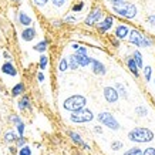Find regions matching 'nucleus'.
<instances>
[{
	"instance_id": "nucleus-25",
	"label": "nucleus",
	"mask_w": 155,
	"mask_h": 155,
	"mask_svg": "<svg viewBox=\"0 0 155 155\" xmlns=\"http://www.w3.org/2000/svg\"><path fill=\"white\" fill-rule=\"evenodd\" d=\"M47 66H48V57L46 54H41L40 58H38V68H40V71L46 70Z\"/></svg>"
},
{
	"instance_id": "nucleus-44",
	"label": "nucleus",
	"mask_w": 155,
	"mask_h": 155,
	"mask_svg": "<svg viewBox=\"0 0 155 155\" xmlns=\"http://www.w3.org/2000/svg\"><path fill=\"white\" fill-rule=\"evenodd\" d=\"M17 151H19V148H17L16 145H10L9 147V152L12 155H16V154H17Z\"/></svg>"
},
{
	"instance_id": "nucleus-36",
	"label": "nucleus",
	"mask_w": 155,
	"mask_h": 155,
	"mask_svg": "<svg viewBox=\"0 0 155 155\" xmlns=\"http://www.w3.org/2000/svg\"><path fill=\"white\" fill-rule=\"evenodd\" d=\"M122 147H124V144H122L121 141H113L111 142V150L113 151H120V150H122Z\"/></svg>"
},
{
	"instance_id": "nucleus-23",
	"label": "nucleus",
	"mask_w": 155,
	"mask_h": 155,
	"mask_svg": "<svg viewBox=\"0 0 155 155\" xmlns=\"http://www.w3.org/2000/svg\"><path fill=\"white\" fill-rule=\"evenodd\" d=\"M132 58H134V61H135V64L138 66V68L141 70L142 66H144V58H142L141 51L135 50V51H134V54H132Z\"/></svg>"
},
{
	"instance_id": "nucleus-50",
	"label": "nucleus",
	"mask_w": 155,
	"mask_h": 155,
	"mask_svg": "<svg viewBox=\"0 0 155 155\" xmlns=\"http://www.w3.org/2000/svg\"><path fill=\"white\" fill-rule=\"evenodd\" d=\"M83 148H84V150H87V151L91 150V147H90V144H87V142H84V144H83Z\"/></svg>"
},
{
	"instance_id": "nucleus-32",
	"label": "nucleus",
	"mask_w": 155,
	"mask_h": 155,
	"mask_svg": "<svg viewBox=\"0 0 155 155\" xmlns=\"http://www.w3.org/2000/svg\"><path fill=\"white\" fill-rule=\"evenodd\" d=\"M135 113L138 117H147V115H148V110H147V107L138 105V107L135 108Z\"/></svg>"
},
{
	"instance_id": "nucleus-17",
	"label": "nucleus",
	"mask_w": 155,
	"mask_h": 155,
	"mask_svg": "<svg viewBox=\"0 0 155 155\" xmlns=\"http://www.w3.org/2000/svg\"><path fill=\"white\" fill-rule=\"evenodd\" d=\"M75 58V61H77V64H78V67H87L91 64V57H88L87 54H77V53H74L73 54Z\"/></svg>"
},
{
	"instance_id": "nucleus-39",
	"label": "nucleus",
	"mask_w": 155,
	"mask_h": 155,
	"mask_svg": "<svg viewBox=\"0 0 155 155\" xmlns=\"http://www.w3.org/2000/svg\"><path fill=\"white\" fill-rule=\"evenodd\" d=\"M141 155H155V148L154 147H148L141 152Z\"/></svg>"
},
{
	"instance_id": "nucleus-4",
	"label": "nucleus",
	"mask_w": 155,
	"mask_h": 155,
	"mask_svg": "<svg viewBox=\"0 0 155 155\" xmlns=\"http://www.w3.org/2000/svg\"><path fill=\"white\" fill-rule=\"evenodd\" d=\"M85 105H87V98L81 94L70 95V97L66 98L64 100V103H63V108H64L66 111H68V113L81 110V108H84Z\"/></svg>"
},
{
	"instance_id": "nucleus-12",
	"label": "nucleus",
	"mask_w": 155,
	"mask_h": 155,
	"mask_svg": "<svg viewBox=\"0 0 155 155\" xmlns=\"http://www.w3.org/2000/svg\"><path fill=\"white\" fill-rule=\"evenodd\" d=\"M36 37H37V30L33 26L23 28V31H21V40L23 41H33Z\"/></svg>"
},
{
	"instance_id": "nucleus-33",
	"label": "nucleus",
	"mask_w": 155,
	"mask_h": 155,
	"mask_svg": "<svg viewBox=\"0 0 155 155\" xmlns=\"http://www.w3.org/2000/svg\"><path fill=\"white\" fill-rule=\"evenodd\" d=\"M9 121L12 122L13 125H16V124H19V122L23 121V120H21V117H20V115H17V114H12V115L9 117Z\"/></svg>"
},
{
	"instance_id": "nucleus-42",
	"label": "nucleus",
	"mask_w": 155,
	"mask_h": 155,
	"mask_svg": "<svg viewBox=\"0 0 155 155\" xmlns=\"http://www.w3.org/2000/svg\"><path fill=\"white\" fill-rule=\"evenodd\" d=\"M122 2H125V0H107V3L110 6H118V5H121Z\"/></svg>"
},
{
	"instance_id": "nucleus-2",
	"label": "nucleus",
	"mask_w": 155,
	"mask_h": 155,
	"mask_svg": "<svg viewBox=\"0 0 155 155\" xmlns=\"http://www.w3.org/2000/svg\"><path fill=\"white\" fill-rule=\"evenodd\" d=\"M113 12L120 17H124V19L132 20L135 19L137 13H138V9L134 3H130V2H122L121 5L118 6H111Z\"/></svg>"
},
{
	"instance_id": "nucleus-24",
	"label": "nucleus",
	"mask_w": 155,
	"mask_h": 155,
	"mask_svg": "<svg viewBox=\"0 0 155 155\" xmlns=\"http://www.w3.org/2000/svg\"><path fill=\"white\" fill-rule=\"evenodd\" d=\"M57 70L60 71V73H66V71L68 70V60H67V57H63V58L58 61Z\"/></svg>"
},
{
	"instance_id": "nucleus-30",
	"label": "nucleus",
	"mask_w": 155,
	"mask_h": 155,
	"mask_svg": "<svg viewBox=\"0 0 155 155\" xmlns=\"http://www.w3.org/2000/svg\"><path fill=\"white\" fill-rule=\"evenodd\" d=\"M85 7V3L84 2H78V3H75V5H73V7H71V12L73 13H80V12H83V9Z\"/></svg>"
},
{
	"instance_id": "nucleus-49",
	"label": "nucleus",
	"mask_w": 155,
	"mask_h": 155,
	"mask_svg": "<svg viewBox=\"0 0 155 155\" xmlns=\"http://www.w3.org/2000/svg\"><path fill=\"white\" fill-rule=\"evenodd\" d=\"M78 47H80V44H78V43H73V44H71V48H73L74 51H75V50H77Z\"/></svg>"
},
{
	"instance_id": "nucleus-31",
	"label": "nucleus",
	"mask_w": 155,
	"mask_h": 155,
	"mask_svg": "<svg viewBox=\"0 0 155 155\" xmlns=\"http://www.w3.org/2000/svg\"><path fill=\"white\" fill-rule=\"evenodd\" d=\"M142 150L140 148V147H132V148H130V150H127L125 152H124V155H141Z\"/></svg>"
},
{
	"instance_id": "nucleus-6",
	"label": "nucleus",
	"mask_w": 155,
	"mask_h": 155,
	"mask_svg": "<svg viewBox=\"0 0 155 155\" xmlns=\"http://www.w3.org/2000/svg\"><path fill=\"white\" fill-rule=\"evenodd\" d=\"M97 120H98L101 124H103L104 127H108L110 130H113V131H117L120 130V122L115 120L111 113H108V111H103V113H100L97 115Z\"/></svg>"
},
{
	"instance_id": "nucleus-1",
	"label": "nucleus",
	"mask_w": 155,
	"mask_h": 155,
	"mask_svg": "<svg viewBox=\"0 0 155 155\" xmlns=\"http://www.w3.org/2000/svg\"><path fill=\"white\" fill-rule=\"evenodd\" d=\"M128 140L135 144H145L154 140V132L145 127H137L128 132Z\"/></svg>"
},
{
	"instance_id": "nucleus-19",
	"label": "nucleus",
	"mask_w": 155,
	"mask_h": 155,
	"mask_svg": "<svg viewBox=\"0 0 155 155\" xmlns=\"http://www.w3.org/2000/svg\"><path fill=\"white\" fill-rule=\"evenodd\" d=\"M67 135L70 137V140L74 142L75 145L83 147V144H84V140H83V137H81L78 132H75V131H67Z\"/></svg>"
},
{
	"instance_id": "nucleus-9",
	"label": "nucleus",
	"mask_w": 155,
	"mask_h": 155,
	"mask_svg": "<svg viewBox=\"0 0 155 155\" xmlns=\"http://www.w3.org/2000/svg\"><path fill=\"white\" fill-rule=\"evenodd\" d=\"M103 95H104V98H105V101H107L108 104H115L118 101V98H120V95H118V93H117V90L114 88V87H111V85L104 87Z\"/></svg>"
},
{
	"instance_id": "nucleus-35",
	"label": "nucleus",
	"mask_w": 155,
	"mask_h": 155,
	"mask_svg": "<svg viewBox=\"0 0 155 155\" xmlns=\"http://www.w3.org/2000/svg\"><path fill=\"white\" fill-rule=\"evenodd\" d=\"M51 2V5L56 7V9H61L63 6L67 3V0H50Z\"/></svg>"
},
{
	"instance_id": "nucleus-28",
	"label": "nucleus",
	"mask_w": 155,
	"mask_h": 155,
	"mask_svg": "<svg viewBox=\"0 0 155 155\" xmlns=\"http://www.w3.org/2000/svg\"><path fill=\"white\" fill-rule=\"evenodd\" d=\"M142 73H144V78H145V81H151V78H152V67L145 66L144 68H142Z\"/></svg>"
},
{
	"instance_id": "nucleus-8",
	"label": "nucleus",
	"mask_w": 155,
	"mask_h": 155,
	"mask_svg": "<svg viewBox=\"0 0 155 155\" xmlns=\"http://www.w3.org/2000/svg\"><path fill=\"white\" fill-rule=\"evenodd\" d=\"M114 26V16H111V14H108V16H105L103 20H100L98 23L95 24V27H97V30H98L100 33H108L111 28H113Z\"/></svg>"
},
{
	"instance_id": "nucleus-46",
	"label": "nucleus",
	"mask_w": 155,
	"mask_h": 155,
	"mask_svg": "<svg viewBox=\"0 0 155 155\" xmlns=\"http://www.w3.org/2000/svg\"><path fill=\"white\" fill-rule=\"evenodd\" d=\"M51 23H53V26H54V27H61V24H63V20H53Z\"/></svg>"
},
{
	"instance_id": "nucleus-16",
	"label": "nucleus",
	"mask_w": 155,
	"mask_h": 155,
	"mask_svg": "<svg viewBox=\"0 0 155 155\" xmlns=\"http://www.w3.org/2000/svg\"><path fill=\"white\" fill-rule=\"evenodd\" d=\"M17 21H19V24H21L23 27H28V26L33 24V19H31L27 13H24V12H19V14H17Z\"/></svg>"
},
{
	"instance_id": "nucleus-41",
	"label": "nucleus",
	"mask_w": 155,
	"mask_h": 155,
	"mask_svg": "<svg viewBox=\"0 0 155 155\" xmlns=\"http://www.w3.org/2000/svg\"><path fill=\"white\" fill-rule=\"evenodd\" d=\"M147 23L151 24V26H155V13L150 14V16L147 17Z\"/></svg>"
},
{
	"instance_id": "nucleus-38",
	"label": "nucleus",
	"mask_w": 155,
	"mask_h": 155,
	"mask_svg": "<svg viewBox=\"0 0 155 155\" xmlns=\"http://www.w3.org/2000/svg\"><path fill=\"white\" fill-rule=\"evenodd\" d=\"M50 0H33L34 6H37V7H44V6H47V3Z\"/></svg>"
},
{
	"instance_id": "nucleus-22",
	"label": "nucleus",
	"mask_w": 155,
	"mask_h": 155,
	"mask_svg": "<svg viewBox=\"0 0 155 155\" xmlns=\"http://www.w3.org/2000/svg\"><path fill=\"white\" fill-rule=\"evenodd\" d=\"M114 88L117 90L118 95L121 97V98H128V94H127V90H125V87H124V84L122 83H115V85H114Z\"/></svg>"
},
{
	"instance_id": "nucleus-43",
	"label": "nucleus",
	"mask_w": 155,
	"mask_h": 155,
	"mask_svg": "<svg viewBox=\"0 0 155 155\" xmlns=\"http://www.w3.org/2000/svg\"><path fill=\"white\" fill-rule=\"evenodd\" d=\"M44 80H46V75H44V73H43V71H38V73H37V81H38V83H43Z\"/></svg>"
},
{
	"instance_id": "nucleus-13",
	"label": "nucleus",
	"mask_w": 155,
	"mask_h": 155,
	"mask_svg": "<svg viewBox=\"0 0 155 155\" xmlns=\"http://www.w3.org/2000/svg\"><path fill=\"white\" fill-rule=\"evenodd\" d=\"M2 73L6 74V75H10V77H16V75L19 74V71H17L16 66H14L12 61H6V63H3V66H2Z\"/></svg>"
},
{
	"instance_id": "nucleus-21",
	"label": "nucleus",
	"mask_w": 155,
	"mask_h": 155,
	"mask_svg": "<svg viewBox=\"0 0 155 155\" xmlns=\"http://www.w3.org/2000/svg\"><path fill=\"white\" fill-rule=\"evenodd\" d=\"M47 48H48V41H47V40H41V41L36 43V44L33 46L34 51L41 53V54H44V53L47 51Z\"/></svg>"
},
{
	"instance_id": "nucleus-40",
	"label": "nucleus",
	"mask_w": 155,
	"mask_h": 155,
	"mask_svg": "<svg viewBox=\"0 0 155 155\" xmlns=\"http://www.w3.org/2000/svg\"><path fill=\"white\" fill-rule=\"evenodd\" d=\"M87 51H88V50H87V47H85V46H81V44H80V47L77 48L74 53H77V54H84V56H85V54H87Z\"/></svg>"
},
{
	"instance_id": "nucleus-15",
	"label": "nucleus",
	"mask_w": 155,
	"mask_h": 155,
	"mask_svg": "<svg viewBox=\"0 0 155 155\" xmlns=\"http://www.w3.org/2000/svg\"><path fill=\"white\" fill-rule=\"evenodd\" d=\"M128 33H130V28L125 26V24H118L117 27H115V38L118 40H124V38L128 37Z\"/></svg>"
},
{
	"instance_id": "nucleus-3",
	"label": "nucleus",
	"mask_w": 155,
	"mask_h": 155,
	"mask_svg": "<svg viewBox=\"0 0 155 155\" xmlns=\"http://www.w3.org/2000/svg\"><path fill=\"white\" fill-rule=\"evenodd\" d=\"M128 41L137 46V47H151L152 44H154V40L150 37H147L144 34L140 31V30H137V28H131L130 30V33H128Z\"/></svg>"
},
{
	"instance_id": "nucleus-47",
	"label": "nucleus",
	"mask_w": 155,
	"mask_h": 155,
	"mask_svg": "<svg viewBox=\"0 0 155 155\" xmlns=\"http://www.w3.org/2000/svg\"><path fill=\"white\" fill-rule=\"evenodd\" d=\"M120 41H121V40H118V38H113V40H111V44L117 48V47H120Z\"/></svg>"
},
{
	"instance_id": "nucleus-51",
	"label": "nucleus",
	"mask_w": 155,
	"mask_h": 155,
	"mask_svg": "<svg viewBox=\"0 0 155 155\" xmlns=\"http://www.w3.org/2000/svg\"><path fill=\"white\" fill-rule=\"evenodd\" d=\"M10 2H13V3H17V5H19V3L21 2V0H10Z\"/></svg>"
},
{
	"instance_id": "nucleus-45",
	"label": "nucleus",
	"mask_w": 155,
	"mask_h": 155,
	"mask_svg": "<svg viewBox=\"0 0 155 155\" xmlns=\"http://www.w3.org/2000/svg\"><path fill=\"white\" fill-rule=\"evenodd\" d=\"M3 57H5L6 61H12V60H13V57H12V54H10L9 51H3Z\"/></svg>"
},
{
	"instance_id": "nucleus-7",
	"label": "nucleus",
	"mask_w": 155,
	"mask_h": 155,
	"mask_svg": "<svg viewBox=\"0 0 155 155\" xmlns=\"http://www.w3.org/2000/svg\"><path fill=\"white\" fill-rule=\"evenodd\" d=\"M103 17H104L103 9L97 6V7H94V9L87 14V17H85V20H84V24L88 26V27H93V26H95V24L98 23L100 20H103Z\"/></svg>"
},
{
	"instance_id": "nucleus-10",
	"label": "nucleus",
	"mask_w": 155,
	"mask_h": 155,
	"mask_svg": "<svg viewBox=\"0 0 155 155\" xmlns=\"http://www.w3.org/2000/svg\"><path fill=\"white\" fill-rule=\"evenodd\" d=\"M17 108H19L21 113H23V111H31V110H33L31 100H30V97H28L27 94L20 95V100L17 101Z\"/></svg>"
},
{
	"instance_id": "nucleus-37",
	"label": "nucleus",
	"mask_w": 155,
	"mask_h": 155,
	"mask_svg": "<svg viewBox=\"0 0 155 155\" xmlns=\"http://www.w3.org/2000/svg\"><path fill=\"white\" fill-rule=\"evenodd\" d=\"M77 21V17L73 16V14H67L66 17L63 19V23H75Z\"/></svg>"
},
{
	"instance_id": "nucleus-52",
	"label": "nucleus",
	"mask_w": 155,
	"mask_h": 155,
	"mask_svg": "<svg viewBox=\"0 0 155 155\" xmlns=\"http://www.w3.org/2000/svg\"><path fill=\"white\" fill-rule=\"evenodd\" d=\"M154 84H155V80H154Z\"/></svg>"
},
{
	"instance_id": "nucleus-14",
	"label": "nucleus",
	"mask_w": 155,
	"mask_h": 155,
	"mask_svg": "<svg viewBox=\"0 0 155 155\" xmlns=\"http://www.w3.org/2000/svg\"><path fill=\"white\" fill-rule=\"evenodd\" d=\"M125 64H127L128 70H130V73H131L134 77H140V68H138V66L135 64V61H134L132 56L125 57Z\"/></svg>"
},
{
	"instance_id": "nucleus-5",
	"label": "nucleus",
	"mask_w": 155,
	"mask_h": 155,
	"mask_svg": "<svg viewBox=\"0 0 155 155\" xmlns=\"http://www.w3.org/2000/svg\"><path fill=\"white\" fill-rule=\"evenodd\" d=\"M93 120H94V113L85 107L70 113V121L74 124H85V122H90Z\"/></svg>"
},
{
	"instance_id": "nucleus-27",
	"label": "nucleus",
	"mask_w": 155,
	"mask_h": 155,
	"mask_svg": "<svg viewBox=\"0 0 155 155\" xmlns=\"http://www.w3.org/2000/svg\"><path fill=\"white\" fill-rule=\"evenodd\" d=\"M67 60H68V70H71V71L78 70V64H77V61H75L74 56L67 57Z\"/></svg>"
},
{
	"instance_id": "nucleus-34",
	"label": "nucleus",
	"mask_w": 155,
	"mask_h": 155,
	"mask_svg": "<svg viewBox=\"0 0 155 155\" xmlns=\"http://www.w3.org/2000/svg\"><path fill=\"white\" fill-rule=\"evenodd\" d=\"M14 144H16V147H17V148H21L23 145H26V144H27V140L24 138V135L23 137H17V140H16V142H14Z\"/></svg>"
},
{
	"instance_id": "nucleus-48",
	"label": "nucleus",
	"mask_w": 155,
	"mask_h": 155,
	"mask_svg": "<svg viewBox=\"0 0 155 155\" xmlns=\"http://www.w3.org/2000/svg\"><path fill=\"white\" fill-rule=\"evenodd\" d=\"M93 130H94V132H97V134H103V128L100 127V125H95Z\"/></svg>"
},
{
	"instance_id": "nucleus-18",
	"label": "nucleus",
	"mask_w": 155,
	"mask_h": 155,
	"mask_svg": "<svg viewBox=\"0 0 155 155\" xmlns=\"http://www.w3.org/2000/svg\"><path fill=\"white\" fill-rule=\"evenodd\" d=\"M17 137H19V135H17L16 130H7V131L5 132V135H3V141H5L6 144L12 145V144H14V142H16Z\"/></svg>"
},
{
	"instance_id": "nucleus-26",
	"label": "nucleus",
	"mask_w": 155,
	"mask_h": 155,
	"mask_svg": "<svg viewBox=\"0 0 155 155\" xmlns=\"http://www.w3.org/2000/svg\"><path fill=\"white\" fill-rule=\"evenodd\" d=\"M33 154V150H31V147L30 145H23L21 148H19V151H17V155H31Z\"/></svg>"
},
{
	"instance_id": "nucleus-20",
	"label": "nucleus",
	"mask_w": 155,
	"mask_h": 155,
	"mask_svg": "<svg viewBox=\"0 0 155 155\" xmlns=\"http://www.w3.org/2000/svg\"><path fill=\"white\" fill-rule=\"evenodd\" d=\"M24 93H26V85H24V83H17V84L12 88V97H20V95H23Z\"/></svg>"
},
{
	"instance_id": "nucleus-11",
	"label": "nucleus",
	"mask_w": 155,
	"mask_h": 155,
	"mask_svg": "<svg viewBox=\"0 0 155 155\" xmlns=\"http://www.w3.org/2000/svg\"><path fill=\"white\" fill-rule=\"evenodd\" d=\"M91 68H93V73L95 75H105L107 74V67L104 66L103 63L97 58H91Z\"/></svg>"
},
{
	"instance_id": "nucleus-29",
	"label": "nucleus",
	"mask_w": 155,
	"mask_h": 155,
	"mask_svg": "<svg viewBox=\"0 0 155 155\" xmlns=\"http://www.w3.org/2000/svg\"><path fill=\"white\" fill-rule=\"evenodd\" d=\"M14 127H16V132H17V135L19 137L24 135V131H26V124H24L23 121H20L19 124H16Z\"/></svg>"
}]
</instances>
